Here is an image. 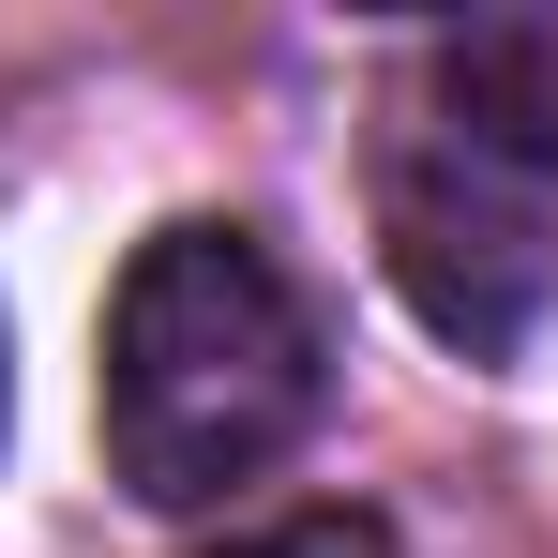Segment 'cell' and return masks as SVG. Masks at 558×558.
I'll return each instance as SVG.
<instances>
[{
  "label": "cell",
  "instance_id": "obj_1",
  "mask_svg": "<svg viewBox=\"0 0 558 558\" xmlns=\"http://www.w3.org/2000/svg\"><path fill=\"white\" fill-rule=\"evenodd\" d=\"M332 392V348H317V302L272 272L257 227H151L136 272L106 302V363H92V408H106V468L121 498L151 513H211L227 483L302 453Z\"/></svg>",
  "mask_w": 558,
  "mask_h": 558
},
{
  "label": "cell",
  "instance_id": "obj_2",
  "mask_svg": "<svg viewBox=\"0 0 558 558\" xmlns=\"http://www.w3.org/2000/svg\"><path fill=\"white\" fill-rule=\"evenodd\" d=\"M392 272H408V302H423L453 348H513L529 302H544V242L468 182V167H423V151H408V167H392Z\"/></svg>",
  "mask_w": 558,
  "mask_h": 558
},
{
  "label": "cell",
  "instance_id": "obj_3",
  "mask_svg": "<svg viewBox=\"0 0 558 558\" xmlns=\"http://www.w3.org/2000/svg\"><path fill=\"white\" fill-rule=\"evenodd\" d=\"M438 106L468 151L498 167H558V0H498L438 31Z\"/></svg>",
  "mask_w": 558,
  "mask_h": 558
},
{
  "label": "cell",
  "instance_id": "obj_4",
  "mask_svg": "<svg viewBox=\"0 0 558 558\" xmlns=\"http://www.w3.org/2000/svg\"><path fill=\"white\" fill-rule=\"evenodd\" d=\"M227 558H392L363 529V513H302V529H257V544H227Z\"/></svg>",
  "mask_w": 558,
  "mask_h": 558
},
{
  "label": "cell",
  "instance_id": "obj_5",
  "mask_svg": "<svg viewBox=\"0 0 558 558\" xmlns=\"http://www.w3.org/2000/svg\"><path fill=\"white\" fill-rule=\"evenodd\" d=\"M0 408H15V377H0Z\"/></svg>",
  "mask_w": 558,
  "mask_h": 558
}]
</instances>
